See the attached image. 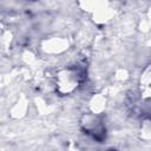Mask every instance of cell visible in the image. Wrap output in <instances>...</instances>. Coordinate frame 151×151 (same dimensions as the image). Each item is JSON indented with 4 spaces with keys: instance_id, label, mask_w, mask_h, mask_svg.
<instances>
[{
    "instance_id": "7a4b0ae2",
    "label": "cell",
    "mask_w": 151,
    "mask_h": 151,
    "mask_svg": "<svg viewBox=\"0 0 151 151\" xmlns=\"http://www.w3.org/2000/svg\"><path fill=\"white\" fill-rule=\"evenodd\" d=\"M107 151H116V150H113V149H110V150H107Z\"/></svg>"
},
{
    "instance_id": "6da1fadb",
    "label": "cell",
    "mask_w": 151,
    "mask_h": 151,
    "mask_svg": "<svg viewBox=\"0 0 151 151\" xmlns=\"http://www.w3.org/2000/svg\"><path fill=\"white\" fill-rule=\"evenodd\" d=\"M83 125H84L85 133L90 134L97 142L101 143L105 139V127L98 117L87 116L85 119V123H83Z\"/></svg>"
}]
</instances>
